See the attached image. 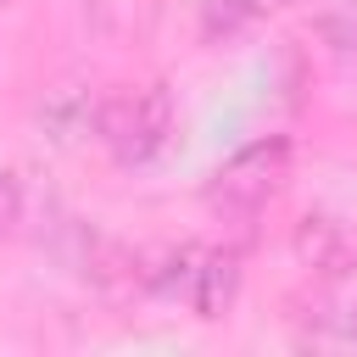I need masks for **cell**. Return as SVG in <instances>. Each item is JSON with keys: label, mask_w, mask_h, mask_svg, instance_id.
Masks as SVG:
<instances>
[{"label": "cell", "mask_w": 357, "mask_h": 357, "mask_svg": "<svg viewBox=\"0 0 357 357\" xmlns=\"http://www.w3.org/2000/svg\"><path fill=\"white\" fill-rule=\"evenodd\" d=\"M39 128L56 139V145H73L78 134L95 128V100L84 89H56L45 106H39Z\"/></svg>", "instance_id": "cell-6"}, {"label": "cell", "mask_w": 357, "mask_h": 357, "mask_svg": "<svg viewBox=\"0 0 357 357\" xmlns=\"http://www.w3.org/2000/svg\"><path fill=\"white\" fill-rule=\"evenodd\" d=\"M273 6H284V0H212V22H223V28H240V22H251V17L273 11Z\"/></svg>", "instance_id": "cell-8"}, {"label": "cell", "mask_w": 357, "mask_h": 357, "mask_svg": "<svg viewBox=\"0 0 357 357\" xmlns=\"http://www.w3.org/2000/svg\"><path fill=\"white\" fill-rule=\"evenodd\" d=\"M95 134L117 151V162H151L173 134V95L162 84L95 100Z\"/></svg>", "instance_id": "cell-1"}, {"label": "cell", "mask_w": 357, "mask_h": 357, "mask_svg": "<svg viewBox=\"0 0 357 357\" xmlns=\"http://www.w3.org/2000/svg\"><path fill=\"white\" fill-rule=\"evenodd\" d=\"M290 245H296V262H301V268L329 273V279L351 262V234H346L340 218H329V212H307V218L296 223Z\"/></svg>", "instance_id": "cell-3"}, {"label": "cell", "mask_w": 357, "mask_h": 357, "mask_svg": "<svg viewBox=\"0 0 357 357\" xmlns=\"http://www.w3.org/2000/svg\"><path fill=\"white\" fill-rule=\"evenodd\" d=\"M17 218H22V184H17V173L0 167V234L17 229Z\"/></svg>", "instance_id": "cell-9"}, {"label": "cell", "mask_w": 357, "mask_h": 357, "mask_svg": "<svg viewBox=\"0 0 357 357\" xmlns=\"http://www.w3.org/2000/svg\"><path fill=\"white\" fill-rule=\"evenodd\" d=\"M284 167H290V145H284L279 134H273V139H257V145L234 151V156L212 173L206 201H212V206H223V212H257V206L279 190Z\"/></svg>", "instance_id": "cell-2"}, {"label": "cell", "mask_w": 357, "mask_h": 357, "mask_svg": "<svg viewBox=\"0 0 357 357\" xmlns=\"http://www.w3.org/2000/svg\"><path fill=\"white\" fill-rule=\"evenodd\" d=\"M234 290H240V262L229 251H201L195 284H190V307L201 318H223V307L234 301Z\"/></svg>", "instance_id": "cell-4"}, {"label": "cell", "mask_w": 357, "mask_h": 357, "mask_svg": "<svg viewBox=\"0 0 357 357\" xmlns=\"http://www.w3.org/2000/svg\"><path fill=\"white\" fill-rule=\"evenodd\" d=\"M84 279L100 290V296H128L139 290V257L117 240H89V257H84Z\"/></svg>", "instance_id": "cell-5"}, {"label": "cell", "mask_w": 357, "mask_h": 357, "mask_svg": "<svg viewBox=\"0 0 357 357\" xmlns=\"http://www.w3.org/2000/svg\"><path fill=\"white\" fill-rule=\"evenodd\" d=\"M318 39L335 56H357V0H329L318 11Z\"/></svg>", "instance_id": "cell-7"}]
</instances>
